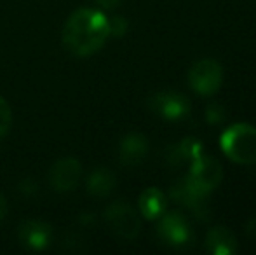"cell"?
Instances as JSON below:
<instances>
[{
  "mask_svg": "<svg viewBox=\"0 0 256 255\" xmlns=\"http://www.w3.org/2000/svg\"><path fill=\"white\" fill-rule=\"evenodd\" d=\"M110 37L108 18L102 11L82 7L70 14L63 28V46L78 58L98 53Z\"/></svg>",
  "mask_w": 256,
  "mask_h": 255,
  "instance_id": "6da1fadb",
  "label": "cell"
},
{
  "mask_svg": "<svg viewBox=\"0 0 256 255\" xmlns=\"http://www.w3.org/2000/svg\"><path fill=\"white\" fill-rule=\"evenodd\" d=\"M222 149L232 161L240 164L256 163V128L250 124H234L220 138Z\"/></svg>",
  "mask_w": 256,
  "mask_h": 255,
  "instance_id": "7a4b0ae2",
  "label": "cell"
},
{
  "mask_svg": "<svg viewBox=\"0 0 256 255\" xmlns=\"http://www.w3.org/2000/svg\"><path fill=\"white\" fill-rule=\"evenodd\" d=\"M104 220L118 238L128 239V241L134 239L142 231V220H140L138 213L131 204L122 199L114 201L104 210Z\"/></svg>",
  "mask_w": 256,
  "mask_h": 255,
  "instance_id": "3957f363",
  "label": "cell"
},
{
  "mask_svg": "<svg viewBox=\"0 0 256 255\" xmlns=\"http://www.w3.org/2000/svg\"><path fill=\"white\" fill-rule=\"evenodd\" d=\"M157 234L166 245L174 246V248H186L194 241V232L190 229L188 220L178 211L162 215L157 227Z\"/></svg>",
  "mask_w": 256,
  "mask_h": 255,
  "instance_id": "277c9868",
  "label": "cell"
},
{
  "mask_svg": "<svg viewBox=\"0 0 256 255\" xmlns=\"http://www.w3.org/2000/svg\"><path fill=\"white\" fill-rule=\"evenodd\" d=\"M188 182L197 189L200 194L208 196L214 187H218L222 182V164L211 156H199L197 159L192 161L190 168Z\"/></svg>",
  "mask_w": 256,
  "mask_h": 255,
  "instance_id": "5b68a950",
  "label": "cell"
},
{
  "mask_svg": "<svg viewBox=\"0 0 256 255\" xmlns=\"http://www.w3.org/2000/svg\"><path fill=\"white\" fill-rule=\"evenodd\" d=\"M148 107L154 114L168 121L185 119L190 114V102L185 95L174 91L155 93L148 100Z\"/></svg>",
  "mask_w": 256,
  "mask_h": 255,
  "instance_id": "8992f818",
  "label": "cell"
},
{
  "mask_svg": "<svg viewBox=\"0 0 256 255\" xmlns=\"http://www.w3.org/2000/svg\"><path fill=\"white\" fill-rule=\"evenodd\" d=\"M188 81L192 88L199 95H212L220 89L223 81L222 65L214 60H199L192 68H190Z\"/></svg>",
  "mask_w": 256,
  "mask_h": 255,
  "instance_id": "52a82bcc",
  "label": "cell"
},
{
  "mask_svg": "<svg viewBox=\"0 0 256 255\" xmlns=\"http://www.w3.org/2000/svg\"><path fill=\"white\" fill-rule=\"evenodd\" d=\"M82 177V164L75 157H63L52 164L49 171V184L54 191L68 192L77 187Z\"/></svg>",
  "mask_w": 256,
  "mask_h": 255,
  "instance_id": "ba28073f",
  "label": "cell"
},
{
  "mask_svg": "<svg viewBox=\"0 0 256 255\" xmlns=\"http://www.w3.org/2000/svg\"><path fill=\"white\" fill-rule=\"evenodd\" d=\"M18 238L26 250L40 252L51 245L52 227L42 220H24L18 229Z\"/></svg>",
  "mask_w": 256,
  "mask_h": 255,
  "instance_id": "9c48e42d",
  "label": "cell"
},
{
  "mask_svg": "<svg viewBox=\"0 0 256 255\" xmlns=\"http://www.w3.org/2000/svg\"><path fill=\"white\" fill-rule=\"evenodd\" d=\"M171 197L176 203L183 204V206L190 208L200 220H208L209 218V210L208 201H206V194H200L197 189H194V185L188 182V178L178 180L171 187Z\"/></svg>",
  "mask_w": 256,
  "mask_h": 255,
  "instance_id": "30bf717a",
  "label": "cell"
},
{
  "mask_svg": "<svg viewBox=\"0 0 256 255\" xmlns=\"http://www.w3.org/2000/svg\"><path fill=\"white\" fill-rule=\"evenodd\" d=\"M148 154V140L140 133H129L118 147V159L124 166H138Z\"/></svg>",
  "mask_w": 256,
  "mask_h": 255,
  "instance_id": "8fae6325",
  "label": "cell"
},
{
  "mask_svg": "<svg viewBox=\"0 0 256 255\" xmlns=\"http://www.w3.org/2000/svg\"><path fill=\"white\" fill-rule=\"evenodd\" d=\"M206 245H208L209 252L214 255H234L237 252L236 236H234L225 225L212 227L211 231L208 232Z\"/></svg>",
  "mask_w": 256,
  "mask_h": 255,
  "instance_id": "7c38bea8",
  "label": "cell"
},
{
  "mask_svg": "<svg viewBox=\"0 0 256 255\" xmlns=\"http://www.w3.org/2000/svg\"><path fill=\"white\" fill-rule=\"evenodd\" d=\"M140 211L145 218L155 220L160 218L166 211V196L157 187H148L140 196Z\"/></svg>",
  "mask_w": 256,
  "mask_h": 255,
  "instance_id": "4fadbf2b",
  "label": "cell"
},
{
  "mask_svg": "<svg viewBox=\"0 0 256 255\" xmlns=\"http://www.w3.org/2000/svg\"><path fill=\"white\" fill-rule=\"evenodd\" d=\"M115 184H117L115 175L108 168H96L88 177V192L92 197L103 199V197L110 196L114 192Z\"/></svg>",
  "mask_w": 256,
  "mask_h": 255,
  "instance_id": "5bb4252c",
  "label": "cell"
},
{
  "mask_svg": "<svg viewBox=\"0 0 256 255\" xmlns=\"http://www.w3.org/2000/svg\"><path fill=\"white\" fill-rule=\"evenodd\" d=\"M178 147H180V152H182L183 159H185L186 163H192L194 159L202 156V145H200L199 140L192 138V136H188V138H185L183 142H180Z\"/></svg>",
  "mask_w": 256,
  "mask_h": 255,
  "instance_id": "9a60e30c",
  "label": "cell"
},
{
  "mask_svg": "<svg viewBox=\"0 0 256 255\" xmlns=\"http://www.w3.org/2000/svg\"><path fill=\"white\" fill-rule=\"evenodd\" d=\"M10 124H12V112H10V107L6 98L0 96V138H4V136L9 133Z\"/></svg>",
  "mask_w": 256,
  "mask_h": 255,
  "instance_id": "2e32d148",
  "label": "cell"
},
{
  "mask_svg": "<svg viewBox=\"0 0 256 255\" xmlns=\"http://www.w3.org/2000/svg\"><path fill=\"white\" fill-rule=\"evenodd\" d=\"M108 30H110V35H114V37H122L128 32V21H126V18L114 16L112 20H108Z\"/></svg>",
  "mask_w": 256,
  "mask_h": 255,
  "instance_id": "e0dca14e",
  "label": "cell"
},
{
  "mask_svg": "<svg viewBox=\"0 0 256 255\" xmlns=\"http://www.w3.org/2000/svg\"><path fill=\"white\" fill-rule=\"evenodd\" d=\"M206 117H208V121L211 124L222 123V121L225 119V109H223L222 105H218V103H212V105H209L208 110H206Z\"/></svg>",
  "mask_w": 256,
  "mask_h": 255,
  "instance_id": "ac0fdd59",
  "label": "cell"
},
{
  "mask_svg": "<svg viewBox=\"0 0 256 255\" xmlns=\"http://www.w3.org/2000/svg\"><path fill=\"white\" fill-rule=\"evenodd\" d=\"M246 234L250 236L251 239H256V217L251 218V220L248 222V225H246Z\"/></svg>",
  "mask_w": 256,
  "mask_h": 255,
  "instance_id": "d6986e66",
  "label": "cell"
},
{
  "mask_svg": "<svg viewBox=\"0 0 256 255\" xmlns=\"http://www.w3.org/2000/svg\"><path fill=\"white\" fill-rule=\"evenodd\" d=\"M118 2L120 0H96V4L100 7H103V9H114V7L118 6Z\"/></svg>",
  "mask_w": 256,
  "mask_h": 255,
  "instance_id": "ffe728a7",
  "label": "cell"
},
{
  "mask_svg": "<svg viewBox=\"0 0 256 255\" xmlns=\"http://www.w3.org/2000/svg\"><path fill=\"white\" fill-rule=\"evenodd\" d=\"M6 211H7L6 199H4V197L0 196V222H2V220H4V217H6Z\"/></svg>",
  "mask_w": 256,
  "mask_h": 255,
  "instance_id": "44dd1931",
  "label": "cell"
}]
</instances>
